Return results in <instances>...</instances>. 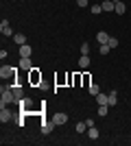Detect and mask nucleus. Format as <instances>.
I'll use <instances>...</instances> for the list:
<instances>
[{"mask_svg":"<svg viewBox=\"0 0 131 146\" xmlns=\"http://www.w3.org/2000/svg\"><path fill=\"white\" fill-rule=\"evenodd\" d=\"M109 48H116V46H118V39H116V37H109Z\"/></svg>","mask_w":131,"mask_h":146,"instance_id":"nucleus-25","label":"nucleus"},{"mask_svg":"<svg viewBox=\"0 0 131 146\" xmlns=\"http://www.w3.org/2000/svg\"><path fill=\"white\" fill-rule=\"evenodd\" d=\"M76 5H79V7H87V5H90V0H76Z\"/></svg>","mask_w":131,"mask_h":146,"instance_id":"nucleus-26","label":"nucleus"},{"mask_svg":"<svg viewBox=\"0 0 131 146\" xmlns=\"http://www.w3.org/2000/svg\"><path fill=\"white\" fill-rule=\"evenodd\" d=\"M87 92H90V96H96V94H100V87L96 85V83H90V85H87Z\"/></svg>","mask_w":131,"mask_h":146,"instance_id":"nucleus-19","label":"nucleus"},{"mask_svg":"<svg viewBox=\"0 0 131 146\" xmlns=\"http://www.w3.org/2000/svg\"><path fill=\"white\" fill-rule=\"evenodd\" d=\"M57 124H55V120H48V122H44L42 124V133L44 135H48V133H53V129H55Z\"/></svg>","mask_w":131,"mask_h":146,"instance_id":"nucleus-6","label":"nucleus"},{"mask_svg":"<svg viewBox=\"0 0 131 146\" xmlns=\"http://www.w3.org/2000/svg\"><path fill=\"white\" fill-rule=\"evenodd\" d=\"M81 55H90V44H87V42L81 44Z\"/></svg>","mask_w":131,"mask_h":146,"instance_id":"nucleus-23","label":"nucleus"},{"mask_svg":"<svg viewBox=\"0 0 131 146\" xmlns=\"http://www.w3.org/2000/svg\"><path fill=\"white\" fill-rule=\"evenodd\" d=\"M11 90H13V94H15V103H20V100L24 98V92H22V87H20V85H11Z\"/></svg>","mask_w":131,"mask_h":146,"instance_id":"nucleus-9","label":"nucleus"},{"mask_svg":"<svg viewBox=\"0 0 131 146\" xmlns=\"http://www.w3.org/2000/svg\"><path fill=\"white\" fill-rule=\"evenodd\" d=\"M114 5H116V7H114V11L120 13V15L127 11V7H125V2H122V0H114Z\"/></svg>","mask_w":131,"mask_h":146,"instance_id":"nucleus-11","label":"nucleus"},{"mask_svg":"<svg viewBox=\"0 0 131 146\" xmlns=\"http://www.w3.org/2000/svg\"><path fill=\"white\" fill-rule=\"evenodd\" d=\"M107 111H109V105H98V116H107Z\"/></svg>","mask_w":131,"mask_h":146,"instance_id":"nucleus-21","label":"nucleus"},{"mask_svg":"<svg viewBox=\"0 0 131 146\" xmlns=\"http://www.w3.org/2000/svg\"><path fill=\"white\" fill-rule=\"evenodd\" d=\"M79 68H83V70L90 68V55H81L79 57Z\"/></svg>","mask_w":131,"mask_h":146,"instance_id":"nucleus-15","label":"nucleus"},{"mask_svg":"<svg viewBox=\"0 0 131 146\" xmlns=\"http://www.w3.org/2000/svg\"><path fill=\"white\" fill-rule=\"evenodd\" d=\"M100 11H103V7H100V5H92V13H94V15H98Z\"/></svg>","mask_w":131,"mask_h":146,"instance_id":"nucleus-24","label":"nucleus"},{"mask_svg":"<svg viewBox=\"0 0 131 146\" xmlns=\"http://www.w3.org/2000/svg\"><path fill=\"white\" fill-rule=\"evenodd\" d=\"M11 120V111L7 107H0V122H9Z\"/></svg>","mask_w":131,"mask_h":146,"instance_id":"nucleus-7","label":"nucleus"},{"mask_svg":"<svg viewBox=\"0 0 131 146\" xmlns=\"http://www.w3.org/2000/svg\"><path fill=\"white\" fill-rule=\"evenodd\" d=\"M0 96H2V98H0V107L15 103V94H13L11 87H2V90H0Z\"/></svg>","mask_w":131,"mask_h":146,"instance_id":"nucleus-1","label":"nucleus"},{"mask_svg":"<svg viewBox=\"0 0 131 146\" xmlns=\"http://www.w3.org/2000/svg\"><path fill=\"white\" fill-rule=\"evenodd\" d=\"M98 129L96 127H87V137H90V140H98Z\"/></svg>","mask_w":131,"mask_h":146,"instance_id":"nucleus-14","label":"nucleus"},{"mask_svg":"<svg viewBox=\"0 0 131 146\" xmlns=\"http://www.w3.org/2000/svg\"><path fill=\"white\" fill-rule=\"evenodd\" d=\"M74 131H76V133H83V131H87V124H85V120H83V122H76Z\"/></svg>","mask_w":131,"mask_h":146,"instance_id":"nucleus-20","label":"nucleus"},{"mask_svg":"<svg viewBox=\"0 0 131 146\" xmlns=\"http://www.w3.org/2000/svg\"><path fill=\"white\" fill-rule=\"evenodd\" d=\"M100 7H103V11H107V13H112L114 11V0H103V2H100Z\"/></svg>","mask_w":131,"mask_h":146,"instance_id":"nucleus-12","label":"nucleus"},{"mask_svg":"<svg viewBox=\"0 0 131 146\" xmlns=\"http://www.w3.org/2000/svg\"><path fill=\"white\" fill-rule=\"evenodd\" d=\"M0 33L5 37H9V35H13V31H11V24H9V20H2V24H0Z\"/></svg>","mask_w":131,"mask_h":146,"instance_id":"nucleus-3","label":"nucleus"},{"mask_svg":"<svg viewBox=\"0 0 131 146\" xmlns=\"http://www.w3.org/2000/svg\"><path fill=\"white\" fill-rule=\"evenodd\" d=\"M96 103L98 105H109V94H103V92H100V94H96Z\"/></svg>","mask_w":131,"mask_h":146,"instance_id":"nucleus-10","label":"nucleus"},{"mask_svg":"<svg viewBox=\"0 0 131 146\" xmlns=\"http://www.w3.org/2000/svg\"><path fill=\"white\" fill-rule=\"evenodd\" d=\"M114 105H118V92L116 90L109 92V107H114Z\"/></svg>","mask_w":131,"mask_h":146,"instance_id":"nucleus-18","label":"nucleus"},{"mask_svg":"<svg viewBox=\"0 0 131 146\" xmlns=\"http://www.w3.org/2000/svg\"><path fill=\"white\" fill-rule=\"evenodd\" d=\"M31 55H33V48L29 46V44L20 46V57H31Z\"/></svg>","mask_w":131,"mask_h":146,"instance_id":"nucleus-13","label":"nucleus"},{"mask_svg":"<svg viewBox=\"0 0 131 146\" xmlns=\"http://www.w3.org/2000/svg\"><path fill=\"white\" fill-rule=\"evenodd\" d=\"M13 42L18 44V46H24V44H26V35H22V33H15V35H13Z\"/></svg>","mask_w":131,"mask_h":146,"instance_id":"nucleus-16","label":"nucleus"},{"mask_svg":"<svg viewBox=\"0 0 131 146\" xmlns=\"http://www.w3.org/2000/svg\"><path fill=\"white\" fill-rule=\"evenodd\" d=\"M53 120H55L57 127H61V124H66V122H68V113L59 111V113H55V116H53Z\"/></svg>","mask_w":131,"mask_h":146,"instance_id":"nucleus-4","label":"nucleus"},{"mask_svg":"<svg viewBox=\"0 0 131 146\" xmlns=\"http://www.w3.org/2000/svg\"><path fill=\"white\" fill-rule=\"evenodd\" d=\"M20 68L22 70H33V61H31V57H20Z\"/></svg>","mask_w":131,"mask_h":146,"instance_id":"nucleus-5","label":"nucleus"},{"mask_svg":"<svg viewBox=\"0 0 131 146\" xmlns=\"http://www.w3.org/2000/svg\"><path fill=\"white\" fill-rule=\"evenodd\" d=\"M15 76V68H11V66H2L0 68V79L5 81V79H13Z\"/></svg>","mask_w":131,"mask_h":146,"instance_id":"nucleus-2","label":"nucleus"},{"mask_svg":"<svg viewBox=\"0 0 131 146\" xmlns=\"http://www.w3.org/2000/svg\"><path fill=\"white\" fill-rule=\"evenodd\" d=\"M109 50H112V48H109V44H100V48H98V52H100V55H107V52H109Z\"/></svg>","mask_w":131,"mask_h":146,"instance_id":"nucleus-22","label":"nucleus"},{"mask_svg":"<svg viewBox=\"0 0 131 146\" xmlns=\"http://www.w3.org/2000/svg\"><path fill=\"white\" fill-rule=\"evenodd\" d=\"M109 37H112V35H107L105 31H98V33H96V42H98V44H107V42H109Z\"/></svg>","mask_w":131,"mask_h":146,"instance_id":"nucleus-8","label":"nucleus"},{"mask_svg":"<svg viewBox=\"0 0 131 146\" xmlns=\"http://www.w3.org/2000/svg\"><path fill=\"white\" fill-rule=\"evenodd\" d=\"M18 105L22 107V109H26V111H29V109L33 107V100H31V98H22V100H20Z\"/></svg>","mask_w":131,"mask_h":146,"instance_id":"nucleus-17","label":"nucleus"}]
</instances>
